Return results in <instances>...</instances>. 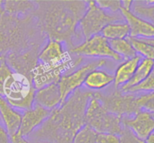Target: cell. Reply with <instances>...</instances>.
<instances>
[{
    "instance_id": "6da1fadb",
    "label": "cell",
    "mask_w": 154,
    "mask_h": 143,
    "mask_svg": "<svg viewBox=\"0 0 154 143\" xmlns=\"http://www.w3.org/2000/svg\"><path fill=\"white\" fill-rule=\"evenodd\" d=\"M93 94L90 90L79 88L52 110L48 118L35 132L38 141L72 143L76 132L86 125V110Z\"/></svg>"
},
{
    "instance_id": "7a4b0ae2",
    "label": "cell",
    "mask_w": 154,
    "mask_h": 143,
    "mask_svg": "<svg viewBox=\"0 0 154 143\" xmlns=\"http://www.w3.org/2000/svg\"><path fill=\"white\" fill-rule=\"evenodd\" d=\"M35 91L31 78L14 72L5 83L2 97L12 108L25 111L34 105Z\"/></svg>"
},
{
    "instance_id": "3957f363",
    "label": "cell",
    "mask_w": 154,
    "mask_h": 143,
    "mask_svg": "<svg viewBox=\"0 0 154 143\" xmlns=\"http://www.w3.org/2000/svg\"><path fill=\"white\" fill-rule=\"evenodd\" d=\"M75 5L70 4L66 8L60 5V8L55 7L45 15V26L51 39L62 42L73 34L80 14Z\"/></svg>"
},
{
    "instance_id": "277c9868",
    "label": "cell",
    "mask_w": 154,
    "mask_h": 143,
    "mask_svg": "<svg viewBox=\"0 0 154 143\" xmlns=\"http://www.w3.org/2000/svg\"><path fill=\"white\" fill-rule=\"evenodd\" d=\"M85 120L97 133L120 135L123 129L121 117L107 110L94 93L87 105Z\"/></svg>"
},
{
    "instance_id": "5b68a950",
    "label": "cell",
    "mask_w": 154,
    "mask_h": 143,
    "mask_svg": "<svg viewBox=\"0 0 154 143\" xmlns=\"http://www.w3.org/2000/svg\"><path fill=\"white\" fill-rule=\"evenodd\" d=\"M112 14L97 5L95 1L88 2L87 10L80 20L81 33L86 39L100 34L104 27L111 23L123 20V16Z\"/></svg>"
},
{
    "instance_id": "8992f818",
    "label": "cell",
    "mask_w": 154,
    "mask_h": 143,
    "mask_svg": "<svg viewBox=\"0 0 154 143\" xmlns=\"http://www.w3.org/2000/svg\"><path fill=\"white\" fill-rule=\"evenodd\" d=\"M107 63L105 59H97L82 65L76 70L70 74L63 75L58 81L59 87L61 92L63 102L78 89L81 88L84 84L86 77L90 72L96 69H100Z\"/></svg>"
},
{
    "instance_id": "52a82bcc",
    "label": "cell",
    "mask_w": 154,
    "mask_h": 143,
    "mask_svg": "<svg viewBox=\"0 0 154 143\" xmlns=\"http://www.w3.org/2000/svg\"><path fill=\"white\" fill-rule=\"evenodd\" d=\"M94 95L107 110L120 117L126 114L132 116L141 110L137 105L135 93L114 92L108 96H103L99 93H94Z\"/></svg>"
},
{
    "instance_id": "ba28073f",
    "label": "cell",
    "mask_w": 154,
    "mask_h": 143,
    "mask_svg": "<svg viewBox=\"0 0 154 143\" xmlns=\"http://www.w3.org/2000/svg\"><path fill=\"white\" fill-rule=\"evenodd\" d=\"M71 52L78 56L93 58H109L115 61L123 60L111 49L108 40L101 34L95 35L86 39L82 44L72 48Z\"/></svg>"
},
{
    "instance_id": "9c48e42d",
    "label": "cell",
    "mask_w": 154,
    "mask_h": 143,
    "mask_svg": "<svg viewBox=\"0 0 154 143\" xmlns=\"http://www.w3.org/2000/svg\"><path fill=\"white\" fill-rule=\"evenodd\" d=\"M79 60H74L60 41L51 39L38 56V62L52 67L65 68L70 71Z\"/></svg>"
},
{
    "instance_id": "30bf717a",
    "label": "cell",
    "mask_w": 154,
    "mask_h": 143,
    "mask_svg": "<svg viewBox=\"0 0 154 143\" xmlns=\"http://www.w3.org/2000/svg\"><path fill=\"white\" fill-rule=\"evenodd\" d=\"M122 123L138 138L145 141L154 131V115L147 110L141 109L131 117L122 119Z\"/></svg>"
},
{
    "instance_id": "8fae6325",
    "label": "cell",
    "mask_w": 154,
    "mask_h": 143,
    "mask_svg": "<svg viewBox=\"0 0 154 143\" xmlns=\"http://www.w3.org/2000/svg\"><path fill=\"white\" fill-rule=\"evenodd\" d=\"M51 111L38 105L34 104L29 109L23 111L21 117V123L17 133L26 138L38 128L48 118Z\"/></svg>"
},
{
    "instance_id": "7c38bea8",
    "label": "cell",
    "mask_w": 154,
    "mask_h": 143,
    "mask_svg": "<svg viewBox=\"0 0 154 143\" xmlns=\"http://www.w3.org/2000/svg\"><path fill=\"white\" fill-rule=\"evenodd\" d=\"M67 72L69 70L65 68L52 67L38 62L31 73L33 86L35 90H38L49 84L57 83L63 74Z\"/></svg>"
},
{
    "instance_id": "4fadbf2b",
    "label": "cell",
    "mask_w": 154,
    "mask_h": 143,
    "mask_svg": "<svg viewBox=\"0 0 154 143\" xmlns=\"http://www.w3.org/2000/svg\"><path fill=\"white\" fill-rule=\"evenodd\" d=\"M120 11L123 19L129 25L130 37L142 39L154 38V25L151 23L136 15L132 11L126 10L122 8Z\"/></svg>"
},
{
    "instance_id": "5bb4252c",
    "label": "cell",
    "mask_w": 154,
    "mask_h": 143,
    "mask_svg": "<svg viewBox=\"0 0 154 143\" xmlns=\"http://www.w3.org/2000/svg\"><path fill=\"white\" fill-rule=\"evenodd\" d=\"M63 103L58 82L36 90L34 104L52 111Z\"/></svg>"
},
{
    "instance_id": "9a60e30c",
    "label": "cell",
    "mask_w": 154,
    "mask_h": 143,
    "mask_svg": "<svg viewBox=\"0 0 154 143\" xmlns=\"http://www.w3.org/2000/svg\"><path fill=\"white\" fill-rule=\"evenodd\" d=\"M0 116L10 136L17 133L20 126L22 113L12 108L5 99L0 103Z\"/></svg>"
},
{
    "instance_id": "2e32d148",
    "label": "cell",
    "mask_w": 154,
    "mask_h": 143,
    "mask_svg": "<svg viewBox=\"0 0 154 143\" xmlns=\"http://www.w3.org/2000/svg\"><path fill=\"white\" fill-rule=\"evenodd\" d=\"M142 57L137 54L132 58L126 60L119 65L114 75L115 87H121L130 81Z\"/></svg>"
},
{
    "instance_id": "e0dca14e",
    "label": "cell",
    "mask_w": 154,
    "mask_h": 143,
    "mask_svg": "<svg viewBox=\"0 0 154 143\" xmlns=\"http://www.w3.org/2000/svg\"><path fill=\"white\" fill-rule=\"evenodd\" d=\"M114 75L101 69H96L87 75L84 85L88 90H101L114 83Z\"/></svg>"
},
{
    "instance_id": "ac0fdd59",
    "label": "cell",
    "mask_w": 154,
    "mask_h": 143,
    "mask_svg": "<svg viewBox=\"0 0 154 143\" xmlns=\"http://www.w3.org/2000/svg\"><path fill=\"white\" fill-rule=\"evenodd\" d=\"M154 66L153 60H149V59L142 58L134 73L133 76L131 78L130 81L126 84L125 85L120 87V90L122 92H125L128 89L138 85L140 83L142 82L150 73L151 70L153 69Z\"/></svg>"
},
{
    "instance_id": "d6986e66",
    "label": "cell",
    "mask_w": 154,
    "mask_h": 143,
    "mask_svg": "<svg viewBox=\"0 0 154 143\" xmlns=\"http://www.w3.org/2000/svg\"><path fill=\"white\" fill-rule=\"evenodd\" d=\"M107 40L127 39L130 35V30L126 22L117 21L111 23L104 27L100 33Z\"/></svg>"
},
{
    "instance_id": "ffe728a7",
    "label": "cell",
    "mask_w": 154,
    "mask_h": 143,
    "mask_svg": "<svg viewBox=\"0 0 154 143\" xmlns=\"http://www.w3.org/2000/svg\"><path fill=\"white\" fill-rule=\"evenodd\" d=\"M111 49L117 54L125 59V60L134 57L137 55L133 47L127 39H117V40L108 41Z\"/></svg>"
},
{
    "instance_id": "44dd1931",
    "label": "cell",
    "mask_w": 154,
    "mask_h": 143,
    "mask_svg": "<svg viewBox=\"0 0 154 143\" xmlns=\"http://www.w3.org/2000/svg\"><path fill=\"white\" fill-rule=\"evenodd\" d=\"M127 39L138 55L141 56L142 58L149 59L154 61V48L152 45L140 38H132L129 36Z\"/></svg>"
},
{
    "instance_id": "7402d4cb",
    "label": "cell",
    "mask_w": 154,
    "mask_h": 143,
    "mask_svg": "<svg viewBox=\"0 0 154 143\" xmlns=\"http://www.w3.org/2000/svg\"><path fill=\"white\" fill-rule=\"evenodd\" d=\"M134 14L144 18L154 25V1H144V3H135Z\"/></svg>"
},
{
    "instance_id": "603a6c76",
    "label": "cell",
    "mask_w": 154,
    "mask_h": 143,
    "mask_svg": "<svg viewBox=\"0 0 154 143\" xmlns=\"http://www.w3.org/2000/svg\"><path fill=\"white\" fill-rule=\"evenodd\" d=\"M96 135L97 132L86 124L76 132L72 143H96Z\"/></svg>"
},
{
    "instance_id": "cb8c5ba5",
    "label": "cell",
    "mask_w": 154,
    "mask_h": 143,
    "mask_svg": "<svg viewBox=\"0 0 154 143\" xmlns=\"http://www.w3.org/2000/svg\"><path fill=\"white\" fill-rule=\"evenodd\" d=\"M154 92V66L148 76L138 85L128 89L124 93H144Z\"/></svg>"
},
{
    "instance_id": "d4e9b609",
    "label": "cell",
    "mask_w": 154,
    "mask_h": 143,
    "mask_svg": "<svg viewBox=\"0 0 154 143\" xmlns=\"http://www.w3.org/2000/svg\"><path fill=\"white\" fill-rule=\"evenodd\" d=\"M136 103L140 109H144L154 114V92L137 95Z\"/></svg>"
},
{
    "instance_id": "484cf974",
    "label": "cell",
    "mask_w": 154,
    "mask_h": 143,
    "mask_svg": "<svg viewBox=\"0 0 154 143\" xmlns=\"http://www.w3.org/2000/svg\"><path fill=\"white\" fill-rule=\"evenodd\" d=\"M3 4L5 11L9 13L22 11L23 10H27L31 6V3L29 2L22 1H6Z\"/></svg>"
},
{
    "instance_id": "4316f807",
    "label": "cell",
    "mask_w": 154,
    "mask_h": 143,
    "mask_svg": "<svg viewBox=\"0 0 154 143\" xmlns=\"http://www.w3.org/2000/svg\"><path fill=\"white\" fill-rule=\"evenodd\" d=\"M96 3L99 8L106 11H111L115 13L121 8V1L116 0H99L96 1Z\"/></svg>"
},
{
    "instance_id": "83f0119b",
    "label": "cell",
    "mask_w": 154,
    "mask_h": 143,
    "mask_svg": "<svg viewBox=\"0 0 154 143\" xmlns=\"http://www.w3.org/2000/svg\"><path fill=\"white\" fill-rule=\"evenodd\" d=\"M14 72L11 68L6 63L5 59L0 63V96H2L3 87L8 78Z\"/></svg>"
},
{
    "instance_id": "f1b7e54d",
    "label": "cell",
    "mask_w": 154,
    "mask_h": 143,
    "mask_svg": "<svg viewBox=\"0 0 154 143\" xmlns=\"http://www.w3.org/2000/svg\"><path fill=\"white\" fill-rule=\"evenodd\" d=\"M121 143H145L144 140L138 138L128 128L124 127L120 134Z\"/></svg>"
},
{
    "instance_id": "f546056e",
    "label": "cell",
    "mask_w": 154,
    "mask_h": 143,
    "mask_svg": "<svg viewBox=\"0 0 154 143\" xmlns=\"http://www.w3.org/2000/svg\"><path fill=\"white\" fill-rule=\"evenodd\" d=\"M96 143H121L120 135L113 133H97Z\"/></svg>"
},
{
    "instance_id": "4dcf8cb0",
    "label": "cell",
    "mask_w": 154,
    "mask_h": 143,
    "mask_svg": "<svg viewBox=\"0 0 154 143\" xmlns=\"http://www.w3.org/2000/svg\"><path fill=\"white\" fill-rule=\"evenodd\" d=\"M0 143H11L10 135L8 132L0 116Z\"/></svg>"
},
{
    "instance_id": "1f68e13d",
    "label": "cell",
    "mask_w": 154,
    "mask_h": 143,
    "mask_svg": "<svg viewBox=\"0 0 154 143\" xmlns=\"http://www.w3.org/2000/svg\"><path fill=\"white\" fill-rule=\"evenodd\" d=\"M11 143H32L27 139L26 137L22 136L20 134L16 133L13 135H11Z\"/></svg>"
},
{
    "instance_id": "d6a6232c",
    "label": "cell",
    "mask_w": 154,
    "mask_h": 143,
    "mask_svg": "<svg viewBox=\"0 0 154 143\" xmlns=\"http://www.w3.org/2000/svg\"><path fill=\"white\" fill-rule=\"evenodd\" d=\"M132 2H133L132 1H121V8L126 10L131 11V8L133 4Z\"/></svg>"
},
{
    "instance_id": "836d02e7",
    "label": "cell",
    "mask_w": 154,
    "mask_h": 143,
    "mask_svg": "<svg viewBox=\"0 0 154 143\" xmlns=\"http://www.w3.org/2000/svg\"><path fill=\"white\" fill-rule=\"evenodd\" d=\"M145 143H154V131L145 140Z\"/></svg>"
},
{
    "instance_id": "e575fe53",
    "label": "cell",
    "mask_w": 154,
    "mask_h": 143,
    "mask_svg": "<svg viewBox=\"0 0 154 143\" xmlns=\"http://www.w3.org/2000/svg\"><path fill=\"white\" fill-rule=\"evenodd\" d=\"M140 39H142V38H140ZM144 42H146L147 43L150 44V45L154 48V38H150V39H142Z\"/></svg>"
},
{
    "instance_id": "d590c367",
    "label": "cell",
    "mask_w": 154,
    "mask_h": 143,
    "mask_svg": "<svg viewBox=\"0 0 154 143\" xmlns=\"http://www.w3.org/2000/svg\"><path fill=\"white\" fill-rule=\"evenodd\" d=\"M5 57H3V55H2V54L1 53H0V63H1L2 62L3 60H5Z\"/></svg>"
},
{
    "instance_id": "8d00e7d4",
    "label": "cell",
    "mask_w": 154,
    "mask_h": 143,
    "mask_svg": "<svg viewBox=\"0 0 154 143\" xmlns=\"http://www.w3.org/2000/svg\"><path fill=\"white\" fill-rule=\"evenodd\" d=\"M35 143H51L50 141H36Z\"/></svg>"
},
{
    "instance_id": "74e56055",
    "label": "cell",
    "mask_w": 154,
    "mask_h": 143,
    "mask_svg": "<svg viewBox=\"0 0 154 143\" xmlns=\"http://www.w3.org/2000/svg\"><path fill=\"white\" fill-rule=\"evenodd\" d=\"M4 99V98H3L2 96H0V103H1V102H2V99Z\"/></svg>"
},
{
    "instance_id": "f35d334b",
    "label": "cell",
    "mask_w": 154,
    "mask_h": 143,
    "mask_svg": "<svg viewBox=\"0 0 154 143\" xmlns=\"http://www.w3.org/2000/svg\"><path fill=\"white\" fill-rule=\"evenodd\" d=\"M2 2H3L2 1H0V5H1V4H2Z\"/></svg>"
},
{
    "instance_id": "ab89813d",
    "label": "cell",
    "mask_w": 154,
    "mask_h": 143,
    "mask_svg": "<svg viewBox=\"0 0 154 143\" xmlns=\"http://www.w3.org/2000/svg\"><path fill=\"white\" fill-rule=\"evenodd\" d=\"M153 115H154V114H153Z\"/></svg>"
}]
</instances>
